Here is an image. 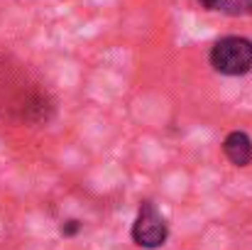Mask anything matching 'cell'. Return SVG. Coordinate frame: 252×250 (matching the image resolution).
<instances>
[{"label":"cell","mask_w":252,"mask_h":250,"mask_svg":"<svg viewBox=\"0 0 252 250\" xmlns=\"http://www.w3.org/2000/svg\"><path fill=\"white\" fill-rule=\"evenodd\" d=\"M206 10H220V5H223V0H198Z\"/></svg>","instance_id":"obj_6"},{"label":"cell","mask_w":252,"mask_h":250,"mask_svg":"<svg viewBox=\"0 0 252 250\" xmlns=\"http://www.w3.org/2000/svg\"><path fill=\"white\" fill-rule=\"evenodd\" d=\"M169 238V223L167 218L162 216V211L152 204V201H145L137 211V218L132 223V241L140 246V248L155 250L162 248Z\"/></svg>","instance_id":"obj_2"},{"label":"cell","mask_w":252,"mask_h":250,"mask_svg":"<svg viewBox=\"0 0 252 250\" xmlns=\"http://www.w3.org/2000/svg\"><path fill=\"white\" fill-rule=\"evenodd\" d=\"M211 67L225 76H243L252 69V42L245 37H223L211 49Z\"/></svg>","instance_id":"obj_1"},{"label":"cell","mask_w":252,"mask_h":250,"mask_svg":"<svg viewBox=\"0 0 252 250\" xmlns=\"http://www.w3.org/2000/svg\"><path fill=\"white\" fill-rule=\"evenodd\" d=\"M79 231H81V221H76V218H71V221H66V223L62 226V236H66V238L76 236Z\"/></svg>","instance_id":"obj_5"},{"label":"cell","mask_w":252,"mask_h":250,"mask_svg":"<svg viewBox=\"0 0 252 250\" xmlns=\"http://www.w3.org/2000/svg\"><path fill=\"white\" fill-rule=\"evenodd\" d=\"M223 152H225V157L235 167H248L252 162L250 135L243 133V130H233V133L223 140Z\"/></svg>","instance_id":"obj_3"},{"label":"cell","mask_w":252,"mask_h":250,"mask_svg":"<svg viewBox=\"0 0 252 250\" xmlns=\"http://www.w3.org/2000/svg\"><path fill=\"white\" fill-rule=\"evenodd\" d=\"M220 10H228V12H243V15H252V0H240V2H223Z\"/></svg>","instance_id":"obj_4"}]
</instances>
